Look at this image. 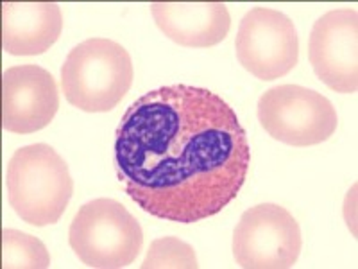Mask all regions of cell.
<instances>
[{
    "label": "cell",
    "mask_w": 358,
    "mask_h": 269,
    "mask_svg": "<svg viewBox=\"0 0 358 269\" xmlns=\"http://www.w3.org/2000/svg\"><path fill=\"white\" fill-rule=\"evenodd\" d=\"M251 149L235 110L190 85L151 90L117 127L115 167L147 214L197 223L222 212L248 178Z\"/></svg>",
    "instance_id": "cell-1"
},
{
    "label": "cell",
    "mask_w": 358,
    "mask_h": 269,
    "mask_svg": "<svg viewBox=\"0 0 358 269\" xmlns=\"http://www.w3.org/2000/svg\"><path fill=\"white\" fill-rule=\"evenodd\" d=\"M9 205L31 226L56 224L73 194L69 165L47 144L20 147L8 165Z\"/></svg>",
    "instance_id": "cell-2"
},
{
    "label": "cell",
    "mask_w": 358,
    "mask_h": 269,
    "mask_svg": "<svg viewBox=\"0 0 358 269\" xmlns=\"http://www.w3.org/2000/svg\"><path fill=\"white\" fill-rule=\"evenodd\" d=\"M133 62L122 45L90 38L76 45L62 67V88L73 108L104 113L117 106L133 83Z\"/></svg>",
    "instance_id": "cell-3"
},
{
    "label": "cell",
    "mask_w": 358,
    "mask_h": 269,
    "mask_svg": "<svg viewBox=\"0 0 358 269\" xmlns=\"http://www.w3.org/2000/svg\"><path fill=\"white\" fill-rule=\"evenodd\" d=\"M69 242L88 268L120 269L136 261L143 232L122 203L99 198L79 208L70 224Z\"/></svg>",
    "instance_id": "cell-4"
},
{
    "label": "cell",
    "mask_w": 358,
    "mask_h": 269,
    "mask_svg": "<svg viewBox=\"0 0 358 269\" xmlns=\"http://www.w3.org/2000/svg\"><path fill=\"white\" fill-rule=\"evenodd\" d=\"M258 120L274 140L294 147L326 142L338 124L334 104L315 90L299 85L267 90L258 101Z\"/></svg>",
    "instance_id": "cell-5"
},
{
    "label": "cell",
    "mask_w": 358,
    "mask_h": 269,
    "mask_svg": "<svg viewBox=\"0 0 358 269\" xmlns=\"http://www.w3.org/2000/svg\"><path fill=\"white\" fill-rule=\"evenodd\" d=\"M301 228L287 208L274 203L251 207L233 232V257L244 269H289L299 258Z\"/></svg>",
    "instance_id": "cell-6"
},
{
    "label": "cell",
    "mask_w": 358,
    "mask_h": 269,
    "mask_svg": "<svg viewBox=\"0 0 358 269\" xmlns=\"http://www.w3.org/2000/svg\"><path fill=\"white\" fill-rule=\"evenodd\" d=\"M236 60L262 81L283 78L299 62V36L287 15L252 8L244 15L235 40Z\"/></svg>",
    "instance_id": "cell-7"
},
{
    "label": "cell",
    "mask_w": 358,
    "mask_h": 269,
    "mask_svg": "<svg viewBox=\"0 0 358 269\" xmlns=\"http://www.w3.org/2000/svg\"><path fill=\"white\" fill-rule=\"evenodd\" d=\"M308 57L326 86L338 94L358 88V13L353 8L334 9L313 24Z\"/></svg>",
    "instance_id": "cell-8"
},
{
    "label": "cell",
    "mask_w": 358,
    "mask_h": 269,
    "mask_svg": "<svg viewBox=\"0 0 358 269\" xmlns=\"http://www.w3.org/2000/svg\"><path fill=\"white\" fill-rule=\"evenodd\" d=\"M59 108L52 74L38 65L11 67L2 76V127L34 133L49 126Z\"/></svg>",
    "instance_id": "cell-9"
},
{
    "label": "cell",
    "mask_w": 358,
    "mask_h": 269,
    "mask_svg": "<svg viewBox=\"0 0 358 269\" xmlns=\"http://www.w3.org/2000/svg\"><path fill=\"white\" fill-rule=\"evenodd\" d=\"M152 18L169 40L188 49H206L226 40L231 17L224 2H155Z\"/></svg>",
    "instance_id": "cell-10"
},
{
    "label": "cell",
    "mask_w": 358,
    "mask_h": 269,
    "mask_svg": "<svg viewBox=\"0 0 358 269\" xmlns=\"http://www.w3.org/2000/svg\"><path fill=\"white\" fill-rule=\"evenodd\" d=\"M63 15L56 2H4L2 47L11 56H38L57 41Z\"/></svg>",
    "instance_id": "cell-11"
},
{
    "label": "cell",
    "mask_w": 358,
    "mask_h": 269,
    "mask_svg": "<svg viewBox=\"0 0 358 269\" xmlns=\"http://www.w3.org/2000/svg\"><path fill=\"white\" fill-rule=\"evenodd\" d=\"M49 265V251L40 239L15 228L2 230V268L45 269Z\"/></svg>",
    "instance_id": "cell-12"
},
{
    "label": "cell",
    "mask_w": 358,
    "mask_h": 269,
    "mask_svg": "<svg viewBox=\"0 0 358 269\" xmlns=\"http://www.w3.org/2000/svg\"><path fill=\"white\" fill-rule=\"evenodd\" d=\"M142 269H197L196 251L178 237H162L149 246Z\"/></svg>",
    "instance_id": "cell-13"
}]
</instances>
